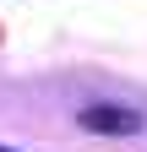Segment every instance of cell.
Instances as JSON below:
<instances>
[{"label":"cell","instance_id":"cell-1","mask_svg":"<svg viewBox=\"0 0 147 152\" xmlns=\"http://www.w3.org/2000/svg\"><path fill=\"white\" fill-rule=\"evenodd\" d=\"M82 125L98 130V136H136V130H142V114L125 109V103H87L82 109Z\"/></svg>","mask_w":147,"mask_h":152},{"label":"cell","instance_id":"cell-2","mask_svg":"<svg viewBox=\"0 0 147 152\" xmlns=\"http://www.w3.org/2000/svg\"><path fill=\"white\" fill-rule=\"evenodd\" d=\"M0 152H11V147H0Z\"/></svg>","mask_w":147,"mask_h":152}]
</instances>
